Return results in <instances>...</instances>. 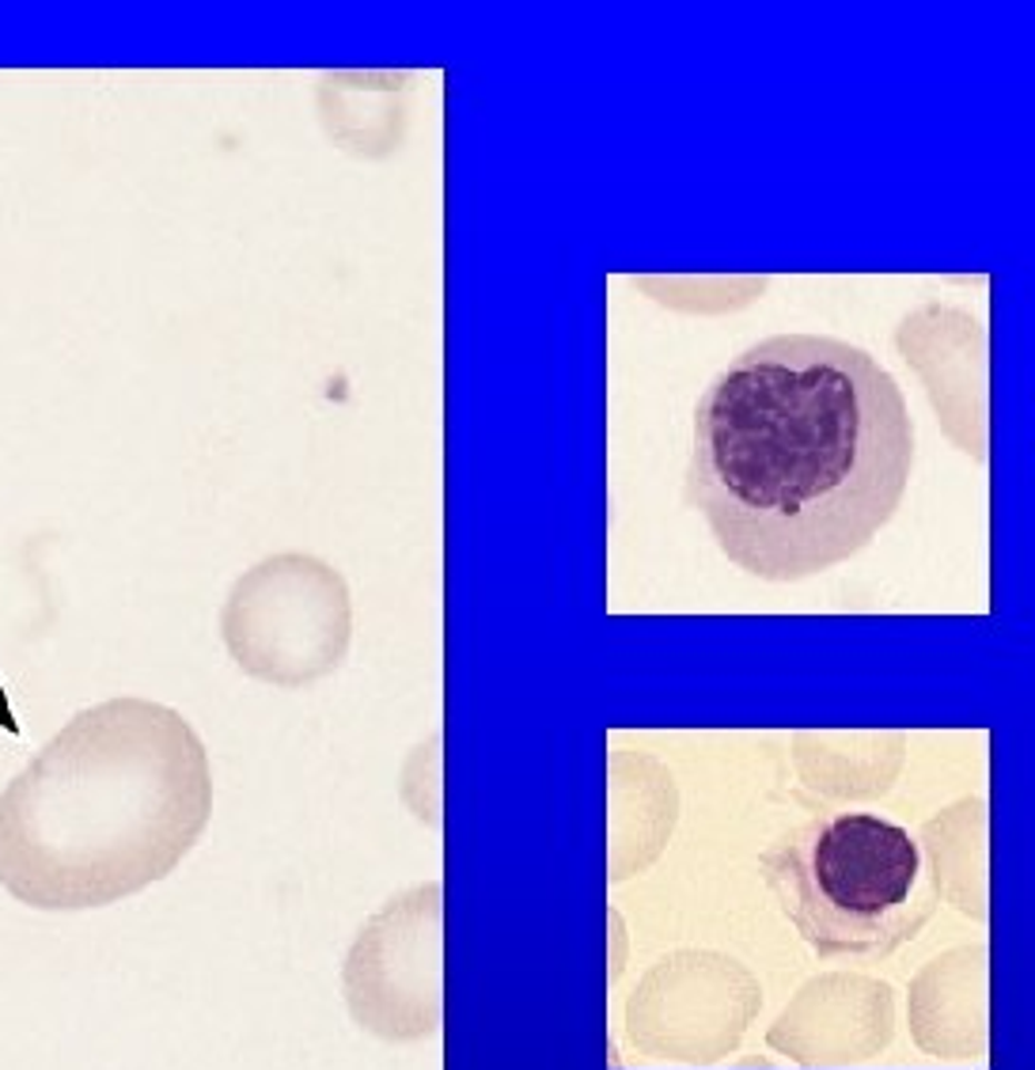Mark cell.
Masks as SVG:
<instances>
[{
  "instance_id": "cell-1",
  "label": "cell",
  "mask_w": 1035,
  "mask_h": 1070,
  "mask_svg": "<svg viewBox=\"0 0 1035 1070\" xmlns=\"http://www.w3.org/2000/svg\"><path fill=\"white\" fill-rule=\"evenodd\" d=\"M914 422L892 373L827 335L747 346L695 403L687 502L744 574L800 581L899 513Z\"/></svg>"
},
{
  "instance_id": "cell-2",
  "label": "cell",
  "mask_w": 1035,
  "mask_h": 1070,
  "mask_svg": "<svg viewBox=\"0 0 1035 1070\" xmlns=\"http://www.w3.org/2000/svg\"><path fill=\"white\" fill-rule=\"evenodd\" d=\"M209 816V755L187 717L107 699L0 793V889L39 911L107 908L175 873Z\"/></svg>"
},
{
  "instance_id": "cell-3",
  "label": "cell",
  "mask_w": 1035,
  "mask_h": 1070,
  "mask_svg": "<svg viewBox=\"0 0 1035 1070\" xmlns=\"http://www.w3.org/2000/svg\"><path fill=\"white\" fill-rule=\"evenodd\" d=\"M759 873L819 961H887L941 903L929 851L876 813H819L785 828L763 846Z\"/></svg>"
},
{
  "instance_id": "cell-4",
  "label": "cell",
  "mask_w": 1035,
  "mask_h": 1070,
  "mask_svg": "<svg viewBox=\"0 0 1035 1070\" xmlns=\"http://www.w3.org/2000/svg\"><path fill=\"white\" fill-rule=\"evenodd\" d=\"M220 638L258 684L311 687L346 661L354 596L346 577L316 555H270L232 585L220 607Z\"/></svg>"
},
{
  "instance_id": "cell-5",
  "label": "cell",
  "mask_w": 1035,
  "mask_h": 1070,
  "mask_svg": "<svg viewBox=\"0 0 1035 1070\" xmlns=\"http://www.w3.org/2000/svg\"><path fill=\"white\" fill-rule=\"evenodd\" d=\"M440 884H414L365 922L341 964L349 1018L387 1044H418L440 1029L444 915Z\"/></svg>"
}]
</instances>
